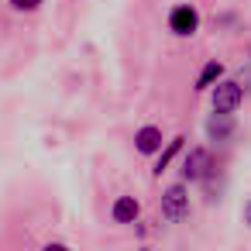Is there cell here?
<instances>
[{
  "instance_id": "obj_1",
  "label": "cell",
  "mask_w": 251,
  "mask_h": 251,
  "mask_svg": "<svg viewBox=\"0 0 251 251\" xmlns=\"http://www.w3.org/2000/svg\"><path fill=\"white\" fill-rule=\"evenodd\" d=\"M162 217L169 224H179V220L189 217V189H186V182L165 186V193H162Z\"/></svg>"
},
{
  "instance_id": "obj_2",
  "label": "cell",
  "mask_w": 251,
  "mask_h": 251,
  "mask_svg": "<svg viewBox=\"0 0 251 251\" xmlns=\"http://www.w3.org/2000/svg\"><path fill=\"white\" fill-rule=\"evenodd\" d=\"M169 31L176 38H193L200 31V11L193 4H176L169 11Z\"/></svg>"
},
{
  "instance_id": "obj_3",
  "label": "cell",
  "mask_w": 251,
  "mask_h": 251,
  "mask_svg": "<svg viewBox=\"0 0 251 251\" xmlns=\"http://www.w3.org/2000/svg\"><path fill=\"white\" fill-rule=\"evenodd\" d=\"M210 103H213V110L234 114V110L244 103V90H241V83H234V79H220V83L210 90Z\"/></svg>"
},
{
  "instance_id": "obj_4",
  "label": "cell",
  "mask_w": 251,
  "mask_h": 251,
  "mask_svg": "<svg viewBox=\"0 0 251 251\" xmlns=\"http://www.w3.org/2000/svg\"><path fill=\"white\" fill-rule=\"evenodd\" d=\"M210 148H189V155L182 158V182H203L210 176Z\"/></svg>"
},
{
  "instance_id": "obj_5",
  "label": "cell",
  "mask_w": 251,
  "mask_h": 251,
  "mask_svg": "<svg viewBox=\"0 0 251 251\" xmlns=\"http://www.w3.org/2000/svg\"><path fill=\"white\" fill-rule=\"evenodd\" d=\"M138 217H141V203H138V196L121 193V196L110 203V220H114V224L127 227V224H138Z\"/></svg>"
},
{
  "instance_id": "obj_6",
  "label": "cell",
  "mask_w": 251,
  "mask_h": 251,
  "mask_svg": "<svg viewBox=\"0 0 251 251\" xmlns=\"http://www.w3.org/2000/svg\"><path fill=\"white\" fill-rule=\"evenodd\" d=\"M203 131L210 141H227L234 134V114H224V110H213L206 121H203Z\"/></svg>"
},
{
  "instance_id": "obj_7",
  "label": "cell",
  "mask_w": 251,
  "mask_h": 251,
  "mask_svg": "<svg viewBox=\"0 0 251 251\" xmlns=\"http://www.w3.org/2000/svg\"><path fill=\"white\" fill-rule=\"evenodd\" d=\"M162 127H155V124H145V127H138L134 131V148L141 151V155H158L162 151Z\"/></svg>"
},
{
  "instance_id": "obj_8",
  "label": "cell",
  "mask_w": 251,
  "mask_h": 251,
  "mask_svg": "<svg viewBox=\"0 0 251 251\" xmlns=\"http://www.w3.org/2000/svg\"><path fill=\"white\" fill-rule=\"evenodd\" d=\"M220 79H224V62L210 59V62L200 69V76H196V90H200V93H203V90H213Z\"/></svg>"
},
{
  "instance_id": "obj_9",
  "label": "cell",
  "mask_w": 251,
  "mask_h": 251,
  "mask_svg": "<svg viewBox=\"0 0 251 251\" xmlns=\"http://www.w3.org/2000/svg\"><path fill=\"white\" fill-rule=\"evenodd\" d=\"M182 141H186L182 134H176L172 141H165V148H162V151H158V158H155V176H162V172L172 165V158L182 151Z\"/></svg>"
},
{
  "instance_id": "obj_10",
  "label": "cell",
  "mask_w": 251,
  "mask_h": 251,
  "mask_svg": "<svg viewBox=\"0 0 251 251\" xmlns=\"http://www.w3.org/2000/svg\"><path fill=\"white\" fill-rule=\"evenodd\" d=\"M7 4H11L18 14H31V11H38V7L45 4V0H7Z\"/></svg>"
},
{
  "instance_id": "obj_11",
  "label": "cell",
  "mask_w": 251,
  "mask_h": 251,
  "mask_svg": "<svg viewBox=\"0 0 251 251\" xmlns=\"http://www.w3.org/2000/svg\"><path fill=\"white\" fill-rule=\"evenodd\" d=\"M241 217H244V224H248V227H251V200H248V203H244V206H241Z\"/></svg>"
}]
</instances>
